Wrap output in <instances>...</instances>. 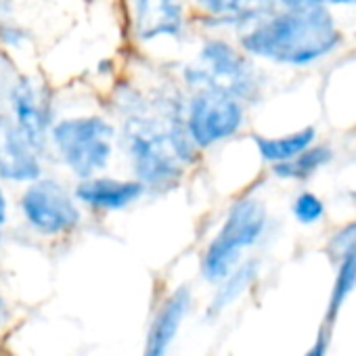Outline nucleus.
I'll list each match as a JSON object with an SVG mask.
<instances>
[{"label": "nucleus", "instance_id": "nucleus-1", "mask_svg": "<svg viewBox=\"0 0 356 356\" xmlns=\"http://www.w3.org/2000/svg\"><path fill=\"white\" fill-rule=\"evenodd\" d=\"M341 44V32L327 5L275 9L239 34V49L252 57L285 67H306Z\"/></svg>", "mask_w": 356, "mask_h": 356}, {"label": "nucleus", "instance_id": "nucleus-2", "mask_svg": "<svg viewBox=\"0 0 356 356\" xmlns=\"http://www.w3.org/2000/svg\"><path fill=\"white\" fill-rule=\"evenodd\" d=\"M118 147L124 151L132 176L147 189V195H165L183 183L187 168L178 161L163 118L149 107L122 115Z\"/></svg>", "mask_w": 356, "mask_h": 356}, {"label": "nucleus", "instance_id": "nucleus-3", "mask_svg": "<svg viewBox=\"0 0 356 356\" xmlns=\"http://www.w3.org/2000/svg\"><path fill=\"white\" fill-rule=\"evenodd\" d=\"M118 149V124L101 113L65 115L49 130V151L76 178L103 174Z\"/></svg>", "mask_w": 356, "mask_h": 356}, {"label": "nucleus", "instance_id": "nucleus-4", "mask_svg": "<svg viewBox=\"0 0 356 356\" xmlns=\"http://www.w3.org/2000/svg\"><path fill=\"white\" fill-rule=\"evenodd\" d=\"M181 80L189 90L204 86L218 88L245 105L258 101L262 95V76L252 57L222 36H208L202 42L195 59L183 65Z\"/></svg>", "mask_w": 356, "mask_h": 356}, {"label": "nucleus", "instance_id": "nucleus-5", "mask_svg": "<svg viewBox=\"0 0 356 356\" xmlns=\"http://www.w3.org/2000/svg\"><path fill=\"white\" fill-rule=\"evenodd\" d=\"M268 225V212L264 202L258 197H239L235 200L218 229V233L206 245L200 273L208 283H220L233 273L241 262L243 250L256 245Z\"/></svg>", "mask_w": 356, "mask_h": 356}, {"label": "nucleus", "instance_id": "nucleus-6", "mask_svg": "<svg viewBox=\"0 0 356 356\" xmlns=\"http://www.w3.org/2000/svg\"><path fill=\"white\" fill-rule=\"evenodd\" d=\"M24 222L42 237H63L82 225V206L61 178L42 174L24 185L17 200Z\"/></svg>", "mask_w": 356, "mask_h": 356}, {"label": "nucleus", "instance_id": "nucleus-7", "mask_svg": "<svg viewBox=\"0 0 356 356\" xmlns=\"http://www.w3.org/2000/svg\"><path fill=\"white\" fill-rule=\"evenodd\" d=\"M245 118V103L218 88H195L185 99V126L200 153L237 136Z\"/></svg>", "mask_w": 356, "mask_h": 356}, {"label": "nucleus", "instance_id": "nucleus-8", "mask_svg": "<svg viewBox=\"0 0 356 356\" xmlns=\"http://www.w3.org/2000/svg\"><path fill=\"white\" fill-rule=\"evenodd\" d=\"M3 101L7 113L28 136V140L47 155L49 130L55 122V107L49 88L32 74H11L3 78Z\"/></svg>", "mask_w": 356, "mask_h": 356}, {"label": "nucleus", "instance_id": "nucleus-9", "mask_svg": "<svg viewBox=\"0 0 356 356\" xmlns=\"http://www.w3.org/2000/svg\"><path fill=\"white\" fill-rule=\"evenodd\" d=\"M132 34L140 44L181 42L189 32L183 0H130Z\"/></svg>", "mask_w": 356, "mask_h": 356}, {"label": "nucleus", "instance_id": "nucleus-10", "mask_svg": "<svg viewBox=\"0 0 356 356\" xmlns=\"http://www.w3.org/2000/svg\"><path fill=\"white\" fill-rule=\"evenodd\" d=\"M42 174L44 153L28 140L5 109H0V181L24 187Z\"/></svg>", "mask_w": 356, "mask_h": 356}, {"label": "nucleus", "instance_id": "nucleus-11", "mask_svg": "<svg viewBox=\"0 0 356 356\" xmlns=\"http://www.w3.org/2000/svg\"><path fill=\"white\" fill-rule=\"evenodd\" d=\"M72 189L78 204L95 212H124L147 197L145 185L134 176L118 178L105 172L80 178Z\"/></svg>", "mask_w": 356, "mask_h": 356}, {"label": "nucleus", "instance_id": "nucleus-12", "mask_svg": "<svg viewBox=\"0 0 356 356\" xmlns=\"http://www.w3.org/2000/svg\"><path fill=\"white\" fill-rule=\"evenodd\" d=\"M193 7L202 13V26L214 32H245L277 7L275 0H193Z\"/></svg>", "mask_w": 356, "mask_h": 356}, {"label": "nucleus", "instance_id": "nucleus-13", "mask_svg": "<svg viewBox=\"0 0 356 356\" xmlns=\"http://www.w3.org/2000/svg\"><path fill=\"white\" fill-rule=\"evenodd\" d=\"M191 304H193V296H191L189 285L178 287L163 302V306L155 314L151 329L147 333L143 356H168V350H170L174 337L178 335V329H181L183 321L187 318V314L191 310Z\"/></svg>", "mask_w": 356, "mask_h": 356}, {"label": "nucleus", "instance_id": "nucleus-14", "mask_svg": "<svg viewBox=\"0 0 356 356\" xmlns=\"http://www.w3.org/2000/svg\"><path fill=\"white\" fill-rule=\"evenodd\" d=\"M314 138H316V128H312V126H306V128H300L296 132L281 134V136H266V134L252 136L260 159L270 165L293 159L298 153H302L306 147H310L314 143Z\"/></svg>", "mask_w": 356, "mask_h": 356}, {"label": "nucleus", "instance_id": "nucleus-15", "mask_svg": "<svg viewBox=\"0 0 356 356\" xmlns=\"http://www.w3.org/2000/svg\"><path fill=\"white\" fill-rule=\"evenodd\" d=\"M333 159V149L329 145H310L289 161L273 165V174L283 181H308L321 168Z\"/></svg>", "mask_w": 356, "mask_h": 356}, {"label": "nucleus", "instance_id": "nucleus-16", "mask_svg": "<svg viewBox=\"0 0 356 356\" xmlns=\"http://www.w3.org/2000/svg\"><path fill=\"white\" fill-rule=\"evenodd\" d=\"M256 277H258V260L239 262L233 268V273L218 283L220 287L210 304V314H218L220 310L231 306L237 298H241V293L256 281Z\"/></svg>", "mask_w": 356, "mask_h": 356}, {"label": "nucleus", "instance_id": "nucleus-17", "mask_svg": "<svg viewBox=\"0 0 356 356\" xmlns=\"http://www.w3.org/2000/svg\"><path fill=\"white\" fill-rule=\"evenodd\" d=\"M354 287H356V248H352L348 254H343L339 258L337 277H335L333 291H331V298H329L327 321H333L335 318V314L339 312L341 304L346 302V298L352 293Z\"/></svg>", "mask_w": 356, "mask_h": 356}, {"label": "nucleus", "instance_id": "nucleus-18", "mask_svg": "<svg viewBox=\"0 0 356 356\" xmlns=\"http://www.w3.org/2000/svg\"><path fill=\"white\" fill-rule=\"evenodd\" d=\"M291 214L300 225H316L325 216V204L323 200L312 191H302L291 202Z\"/></svg>", "mask_w": 356, "mask_h": 356}, {"label": "nucleus", "instance_id": "nucleus-19", "mask_svg": "<svg viewBox=\"0 0 356 356\" xmlns=\"http://www.w3.org/2000/svg\"><path fill=\"white\" fill-rule=\"evenodd\" d=\"M34 34L15 19H0V47L9 51H22L32 42Z\"/></svg>", "mask_w": 356, "mask_h": 356}, {"label": "nucleus", "instance_id": "nucleus-20", "mask_svg": "<svg viewBox=\"0 0 356 356\" xmlns=\"http://www.w3.org/2000/svg\"><path fill=\"white\" fill-rule=\"evenodd\" d=\"M352 248H356V220H352V222L343 225L339 231H335V235L329 241L327 252L335 262H339V258L343 254H348Z\"/></svg>", "mask_w": 356, "mask_h": 356}, {"label": "nucleus", "instance_id": "nucleus-21", "mask_svg": "<svg viewBox=\"0 0 356 356\" xmlns=\"http://www.w3.org/2000/svg\"><path fill=\"white\" fill-rule=\"evenodd\" d=\"M7 222H9V197H7L3 181H0V233L5 231Z\"/></svg>", "mask_w": 356, "mask_h": 356}, {"label": "nucleus", "instance_id": "nucleus-22", "mask_svg": "<svg viewBox=\"0 0 356 356\" xmlns=\"http://www.w3.org/2000/svg\"><path fill=\"white\" fill-rule=\"evenodd\" d=\"M327 346H329V335H327V329H323L314 341V346L306 352V356H325L327 354Z\"/></svg>", "mask_w": 356, "mask_h": 356}, {"label": "nucleus", "instance_id": "nucleus-23", "mask_svg": "<svg viewBox=\"0 0 356 356\" xmlns=\"http://www.w3.org/2000/svg\"><path fill=\"white\" fill-rule=\"evenodd\" d=\"M279 9H296V7H308V5H323V0H275Z\"/></svg>", "mask_w": 356, "mask_h": 356}, {"label": "nucleus", "instance_id": "nucleus-24", "mask_svg": "<svg viewBox=\"0 0 356 356\" xmlns=\"http://www.w3.org/2000/svg\"><path fill=\"white\" fill-rule=\"evenodd\" d=\"M323 5H335V7H352L356 0H323Z\"/></svg>", "mask_w": 356, "mask_h": 356}, {"label": "nucleus", "instance_id": "nucleus-25", "mask_svg": "<svg viewBox=\"0 0 356 356\" xmlns=\"http://www.w3.org/2000/svg\"><path fill=\"white\" fill-rule=\"evenodd\" d=\"M350 200H352V202H356V189H354V191H350Z\"/></svg>", "mask_w": 356, "mask_h": 356}, {"label": "nucleus", "instance_id": "nucleus-26", "mask_svg": "<svg viewBox=\"0 0 356 356\" xmlns=\"http://www.w3.org/2000/svg\"><path fill=\"white\" fill-rule=\"evenodd\" d=\"M0 310H3V300H0Z\"/></svg>", "mask_w": 356, "mask_h": 356}]
</instances>
